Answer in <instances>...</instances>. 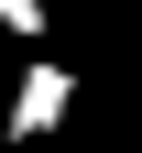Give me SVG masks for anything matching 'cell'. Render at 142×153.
Here are the masks:
<instances>
[{
	"label": "cell",
	"instance_id": "obj_2",
	"mask_svg": "<svg viewBox=\"0 0 142 153\" xmlns=\"http://www.w3.org/2000/svg\"><path fill=\"white\" fill-rule=\"evenodd\" d=\"M0 33L11 44H44V0H0Z\"/></svg>",
	"mask_w": 142,
	"mask_h": 153
},
{
	"label": "cell",
	"instance_id": "obj_1",
	"mask_svg": "<svg viewBox=\"0 0 142 153\" xmlns=\"http://www.w3.org/2000/svg\"><path fill=\"white\" fill-rule=\"evenodd\" d=\"M77 109V66L66 55H22V88L0 109V142H55V120Z\"/></svg>",
	"mask_w": 142,
	"mask_h": 153
},
{
	"label": "cell",
	"instance_id": "obj_3",
	"mask_svg": "<svg viewBox=\"0 0 142 153\" xmlns=\"http://www.w3.org/2000/svg\"><path fill=\"white\" fill-rule=\"evenodd\" d=\"M55 153H109V142H55Z\"/></svg>",
	"mask_w": 142,
	"mask_h": 153
}]
</instances>
